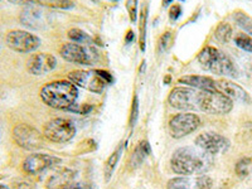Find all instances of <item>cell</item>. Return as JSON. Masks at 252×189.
<instances>
[{
    "label": "cell",
    "mask_w": 252,
    "mask_h": 189,
    "mask_svg": "<svg viewBox=\"0 0 252 189\" xmlns=\"http://www.w3.org/2000/svg\"><path fill=\"white\" fill-rule=\"evenodd\" d=\"M229 140L217 132H203L195 139V146L211 157L224 154L229 149Z\"/></svg>",
    "instance_id": "11"
},
{
    "label": "cell",
    "mask_w": 252,
    "mask_h": 189,
    "mask_svg": "<svg viewBox=\"0 0 252 189\" xmlns=\"http://www.w3.org/2000/svg\"><path fill=\"white\" fill-rule=\"evenodd\" d=\"M212 165V157L197 146H184L175 150L170 159L173 172L179 175L204 174Z\"/></svg>",
    "instance_id": "1"
},
{
    "label": "cell",
    "mask_w": 252,
    "mask_h": 189,
    "mask_svg": "<svg viewBox=\"0 0 252 189\" xmlns=\"http://www.w3.org/2000/svg\"><path fill=\"white\" fill-rule=\"evenodd\" d=\"M233 40H235V44L240 49L245 52H249V53H252V37L249 35L247 33H238L233 37Z\"/></svg>",
    "instance_id": "27"
},
{
    "label": "cell",
    "mask_w": 252,
    "mask_h": 189,
    "mask_svg": "<svg viewBox=\"0 0 252 189\" xmlns=\"http://www.w3.org/2000/svg\"><path fill=\"white\" fill-rule=\"evenodd\" d=\"M233 19L241 29H244L245 33L252 37V18L249 14L242 10H237L233 13Z\"/></svg>",
    "instance_id": "21"
},
{
    "label": "cell",
    "mask_w": 252,
    "mask_h": 189,
    "mask_svg": "<svg viewBox=\"0 0 252 189\" xmlns=\"http://www.w3.org/2000/svg\"><path fill=\"white\" fill-rule=\"evenodd\" d=\"M132 39H134V33L131 31H129L127 32V35H126V43H130Z\"/></svg>",
    "instance_id": "38"
},
{
    "label": "cell",
    "mask_w": 252,
    "mask_h": 189,
    "mask_svg": "<svg viewBox=\"0 0 252 189\" xmlns=\"http://www.w3.org/2000/svg\"><path fill=\"white\" fill-rule=\"evenodd\" d=\"M43 135L47 140L52 141V143H68L69 140L75 138L76 126L68 119H53L44 125Z\"/></svg>",
    "instance_id": "6"
},
{
    "label": "cell",
    "mask_w": 252,
    "mask_h": 189,
    "mask_svg": "<svg viewBox=\"0 0 252 189\" xmlns=\"http://www.w3.org/2000/svg\"><path fill=\"white\" fill-rule=\"evenodd\" d=\"M0 189H10L8 186H5V184H0Z\"/></svg>",
    "instance_id": "40"
},
{
    "label": "cell",
    "mask_w": 252,
    "mask_h": 189,
    "mask_svg": "<svg viewBox=\"0 0 252 189\" xmlns=\"http://www.w3.org/2000/svg\"><path fill=\"white\" fill-rule=\"evenodd\" d=\"M13 139L22 149L34 152L44 146V135L35 127L27 124H19L13 129Z\"/></svg>",
    "instance_id": "7"
},
{
    "label": "cell",
    "mask_w": 252,
    "mask_h": 189,
    "mask_svg": "<svg viewBox=\"0 0 252 189\" xmlns=\"http://www.w3.org/2000/svg\"><path fill=\"white\" fill-rule=\"evenodd\" d=\"M126 10L129 13L130 20L132 23L138 19V0H127L126 1Z\"/></svg>",
    "instance_id": "31"
},
{
    "label": "cell",
    "mask_w": 252,
    "mask_h": 189,
    "mask_svg": "<svg viewBox=\"0 0 252 189\" xmlns=\"http://www.w3.org/2000/svg\"><path fill=\"white\" fill-rule=\"evenodd\" d=\"M173 44V34L170 32H165L159 39V51L165 52L170 48Z\"/></svg>",
    "instance_id": "30"
},
{
    "label": "cell",
    "mask_w": 252,
    "mask_h": 189,
    "mask_svg": "<svg viewBox=\"0 0 252 189\" xmlns=\"http://www.w3.org/2000/svg\"><path fill=\"white\" fill-rule=\"evenodd\" d=\"M111 1H118V0H111Z\"/></svg>",
    "instance_id": "42"
},
{
    "label": "cell",
    "mask_w": 252,
    "mask_h": 189,
    "mask_svg": "<svg viewBox=\"0 0 252 189\" xmlns=\"http://www.w3.org/2000/svg\"><path fill=\"white\" fill-rule=\"evenodd\" d=\"M60 55L67 62L83 66H91L98 58L97 51L92 47V44H81L75 42L63 44L60 49Z\"/></svg>",
    "instance_id": "5"
},
{
    "label": "cell",
    "mask_w": 252,
    "mask_h": 189,
    "mask_svg": "<svg viewBox=\"0 0 252 189\" xmlns=\"http://www.w3.org/2000/svg\"><path fill=\"white\" fill-rule=\"evenodd\" d=\"M0 1H1V0H0Z\"/></svg>",
    "instance_id": "47"
},
{
    "label": "cell",
    "mask_w": 252,
    "mask_h": 189,
    "mask_svg": "<svg viewBox=\"0 0 252 189\" xmlns=\"http://www.w3.org/2000/svg\"><path fill=\"white\" fill-rule=\"evenodd\" d=\"M198 62L206 71L224 77H237L238 71L235 63L226 53L212 46H207L198 53Z\"/></svg>",
    "instance_id": "3"
},
{
    "label": "cell",
    "mask_w": 252,
    "mask_h": 189,
    "mask_svg": "<svg viewBox=\"0 0 252 189\" xmlns=\"http://www.w3.org/2000/svg\"><path fill=\"white\" fill-rule=\"evenodd\" d=\"M150 153H152V149H150V145L148 141H141V143H139V145L136 146V149L132 153L131 159H130V164H131L132 168L140 166L141 163L148 158V155H150Z\"/></svg>",
    "instance_id": "19"
},
{
    "label": "cell",
    "mask_w": 252,
    "mask_h": 189,
    "mask_svg": "<svg viewBox=\"0 0 252 189\" xmlns=\"http://www.w3.org/2000/svg\"><path fill=\"white\" fill-rule=\"evenodd\" d=\"M182 1H183V0H182Z\"/></svg>",
    "instance_id": "46"
},
{
    "label": "cell",
    "mask_w": 252,
    "mask_h": 189,
    "mask_svg": "<svg viewBox=\"0 0 252 189\" xmlns=\"http://www.w3.org/2000/svg\"><path fill=\"white\" fill-rule=\"evenodd\" d=\"M235 172L241 179H245V178L249 177L252 173V158H242L236 163Z\"/></svg>",
    "instance_id": "23"
},
{
    "label": "cell",
    "mask_w": 252,
    "mask_h": 189,
    "mask_svg": "<svg viewBox=\"0 0 252 189\" xmlns=\"http://www.w3.org/2000/svg\"><path fill=\"white\" fill-rule=\"evenodd\" d=\"M123 152H124V145L121 144L118 149L115 150V152L110 155V158L106 160V163H105V166H103V174H105V179H106V182H110V179H111L112 174H114L115 172V168H116L119 160H120L121 155H123Z\"/></svg>",
    "instance_id": "20"
},
{
    "label": "cell",
    "mask_w": 252,
    "mask_h": 189,
    "mask_svg": "<svg viewBox=\"0 0 252 189\" xmlns=\"http://www.w3.org/2000/svg\"><path fill=\"white\" fill-rule=\"evenodd\" d=\"M19 20L20 23L27 28L40 31V29L46 28L48 24V14L38 4H33V5L26 6L22 10Z\"/></svg>",
    "instance_id": "14"
},
{
    "label": "cell",
    "mask_w": 252,
    "mask_h": 189,
    "mask_svg": "<svg viewBox=\"0 0 252 189\" xmlns=\"http://www.w3.org/2000/svg\"><path fill=\"white\" fill-rule=\"evenodd\" d=\"M139 118V98L138 96H135L132 100V106H131V115H130V127H134L136 121Z\"/></svg>",
    "instance_id": "32"
},
{
    "label": "cell",
    "mask_w": 252,
    "mask_h": 189,
    "mask_svg": "<svg viewBox=\"0 0 252 189\" xmlns=\"http://www.w3.org/2000/svg\"><path fill=\"white\" fill-rule=\"evenodd\" d=\"M96 72H97L98 75L101 76V77L103 78V80L106 81L107 83H111L112 81H114V78H112V76L110 75L109 72L107 71H103V69H96Z\"/></svg>",
    "instance_id": "37"
},
{
    "label": "cell",
    "mask_w": 252,
    "mask_h": 189,
    "mask_svg": "<svg viewBox=\"0 0 252 189\" xmlns=\"http://www.w3.org/2000/svg\"><path fill=\"white\" fill-rule=\"evenodd\" d=\"M182 14V6L179 5V4H174V5H172V8H170L169 10V17L172 20H177L178 18L181 17Z\"/></svg>",
    "instance_id": "33"
},
{
    "label": "cell",
    "mask_w": 252,
    "mask_h": 189,
    "mask_svg": "<svg viewBox=\"0 0 252 189\" xmlns=\"http://www.w3.org/2000/svg\"><path fill=\"white\" fill-rule=\"evenodd\" d=\"M233 31L228 23H220L215 31V38L220 43H228L232 39Z\"/></svg>",
    "instance_id": "22"
},
{
    "label": "cell",
    "mask_w": 252,
    "mask_h": 189,
    "mask_svg": "<svg viewBox=\"0 0 252 189\" xmlns=\"http://www.w3.org/2000/svg\"><path fill=\"white\" fill-rule=\"evenodd\" d=\"M0 48H1V44H0Z\"/></svg>",
    "instance_id": "43"
},
{
    "label": "cell",
    "mask_w": 252,
    "mask_h": 189,
    "mask_svg": "<svg viewBox=\"0 0 252 189\" xmlns=\"http://www.w3.org/2000/svg\"><path fill=\"white\" fill-rule=\"evenodd\" d=\"M182 85L198 90V91H217L216 81L208 76H198V75H187L178 80Z\"/></svg>",
    "instance_id": "17"
},
{
    "label": "cell",
    "mask_w": 252,
    "mask_h": 189,
    "mask_svg": "<svg viewBox=\"0 0 252 189\" xmlns=\"http://www.w3.org/2000/svg\"><path fill=\"white\" fill-rule=\"evenodd\" d=\"M57 67V58L51 53H35L27 61V69L31 75L43 76Z\"/></svg>",
    "instance_id": "15"
},
{
    "label": "cell",
    "mask_w": 252,
    "mask_h": 189,
    "mask_svg": "<svg viewBox=\"0 0 252 189\" xmlns=\"http://www.w3.org/2000/svg\"><path fill=\"white\" fill-rule=\"evenodd\" d=\"M198 90L192 87H175L168 97V102L172 107L181 111H194L197 110Z\"/></svg>",
    "instance_id": "12"
},
{
    "label": "cell",
    "mask_w": 252,
    "mask_h": 189,
    "mask_svg": "<svg viewBox=\"0 0 252 189\" xmlns=\"http://www.w3.org/2000/svg\"><path fill=\"white\" fill-rule=\"evenodd\" d=\"M146 17H148V8L141 10V17H140V39H139V43H140V49L144 51L145 49V33H146Z\"/></svg>",
    "instance_id": "28"
},
{
    "label": "cell",
    "mask_w": 252,
    "mask_h": 189,
    "mask_svg": "<svg viewBox=\"0 0 252 189\" xmlns=\"http://www.w3.org/2000/svg\"><path fill=\"white\" fill-rule=\"evenodd\" d=\"M63 189H92L90 184L86 183H78V182H72L68 186H66Z\"/></svg>",
    "instance_id": "34"
},
{
    "label": "cell",
    "mask_w": 252,
    "mask_h": 189,
    "mask_svg": "<svg viewBox=\"0 0 252 189\" xmlns=\"http://www.w3.org/2000/svg\"><path fill=\"white\" fill-rule=\"evenodd\" d=\"M1 178H4V175H0V179H1Z\"/></svg>",
    "instance_id": "41"
},
{
    "label": "cell",
    "mask_w": 252,
    "mask_h": 189,
    "mask_svg": "<svg viewBox=\"0 0 252 189\" xmlns=\"http://www.w3.org/2000/svg\"><path fill=\"white\" fill-rule=\"evenodd\" d=\"M68 80L75 83L76 86L82 87L94 94H101L107 86L106 81L98 75L96 69L94 71H83V69L72 71L68 73Z\"/></svg>",
    "instance_id": "10"
},
{
    "label": "cell",
    "mask_w": 252,
    "mask_h": 189,
    "mask_svg": "<svg viewBox=\"0 0 252 189\" xmlns=\"http://www.w3.org/2000/svg\"><path fill=\"white\" fill-rule=\"evenodd\" d=\"M9 3L15 4V5H33V4H38V0H8Z\"/></svg>",
    "instance_id": "36"
},
{
    "label": "cell",
    "mask_w": 252,
    "mask_h": 189,
    "mask_svg": "<svg viewBox=\"0 0 252 189\" xmlns=\"http://www.w3.org/2000/svg\"><path fill=\"white\" fill-rule=\"evenodd\" d=\"M168 189H194L195 182L188 177L173 178L166 184Z\"/></svg>",
    "instance_id": "24"
},
{
    "label": "cell",
    "mask_w": 252,
    "mask_h": 189,
    "mask_svg": "<svg viewBox=\"0 0 252 189\" xmlns=\"http://www.w3.org/2000/svg\"><path fill=\"white\" fill-rule=\"evenodd\" d=\"M14 189H37L35 186L31 182L27 181H19L17 183H14Z\"/></svg>",
    "instance_id": "35"
},
{
    "label": "cell",
    "mask_w": 252,
    "mask_h": 189,
    "mask_svg": "<svg viewBox=\"0 0 252 189\" xmlns=\"http://www.w3.org/2000/svg\"><path fill=\"white\" fill-rule=\"evenodd\" d=\"M250 189H252V188H250Z\"/></svg>",
    "instance_id": "44"
},
{
    "label": "cell",
    "mask_w": 252,
    "mask_h": 189,
    "mask_svg": "<svg viewBox=\"0 0 252 189\" xmlns=\"http://www.w3.org/2000/svg\"><path fill=\"white\" fill-rule=\"evenodd\" d=\"M69 39L75 43H81V44H92L94 43V39L87 34L86 32L82 31V29L73 28L69 29L68 33H67Z\"/></svg>",
    "instance_id": "25"
},
{
    "label": "cell",
    "mask_w": 252,
    "mask_h": 189,
    "mask_svg": "<svg viewBox=\"0 0 252 189\" xmlns=\"http://www.w3.org/2000/svg\"><path fill=\"white\" fill-rule=\"evenodd\" d=\"M60 158L51 154H42V153H35L26 158L23 161L24 173L29 175H39L46 170L55 168L56 165L61 164Z\"/></svg>",
    "instance_id": "13"
},
{
    "label": "cell",
    "mask_w": 252,
    "mask_h": 189,
    "mask_svg": "<svg viewBox=\"0 0 252 189\" xmlns=\"http://www.w3.org/2000/svg\"><path fill=\"white\" fill-rule=\"evenodd\" d=\"M38 5L48 6L55 9H72L75 6V3L72 0H38Z\"/></svg>",
    "instance_id": "26"
},
{
    "label": "cell",
    "mask_w": 252,
    "mask_h": 189,
    "mask_svg": "<svg viewBox=\"0 0 252 189\" xmlns=\"http://www.w3.org/2000/svg\"><path fill=\"white\" fill-rule=\"evenodd\" d=\"M216 86H217V91L226 94L227 97L231 98L233 102L237 101L241 103H249L251 101L249 92L244 87H241L240 85L227 80V78H220V80L216 81Z\"/></svg>",
    "instance_id": "16"
},
{
    "label": "cell",
    "mask_w": 252,
    "mask_h": 189,
    "mask_svg": "<svg viewBox=\"0 0 252 189\" xmlns=\"http://www.w3.org/2000/svg\"><path fill=\"white\" fill-rule=\"evenodd\" d=\"M73 179H75V173L72 172V170L64 169L62 172H58L53 177H51L47 186H48L49 189H63L66 186H68L69 183H72Z\"/></svg>",
    "instance_id": "18"
},
{
    "label": "cell",
    "mask_w": 252,
    "mask_h": 189,
    "mask_svg": "<svg viewBox=\"0 0 252 189\" xmlns=\"http://www.w3.org/2000/svg\"><path fill=\"white\" fill-rule=\"evenodd\" d=\"M233 109V101L220 91H198L197 110L211 115H226Z\"/></svg>",
    "instance_id": "4"
},
{
    "label": "cell",
    "mask_w": 252,
    "mask_h": 189,
    "mask_svg": "<svg viewBox=\"0 0 252 189\" xmlns=\"http://www.w3.org/2000/svg\"><path fill=\"white\" fill-rule=\"evenodd\" d=\"M39 94L47 106L56 110H69L76 105L80 92L75 83L69 80H60L44 85Z\"/></svg>",
    "instance_id": "2"
},
{
    "label": "cell",
    "mask_w": 252,
    "mask_h": 189,
    "mask_svg": "<svg viewBox=\"0 0 252 189\" xmlns=\"http://www.w3.org/2000/svg\"><path fill=\"white\" fill-rule=\"evenodd\" d=\"M251 71H252V68H251Z\"/></svg>",
    "instance_id": "45"
},
{
    "label": "cell",
    "mask_w": 252,
    "mask_h": 189,
    "mask_svg": "<svg viewBox=\"0 0 252 189\" xmlns=\"http://www.w3.org/2000/svg\"><path fill=\"white\" fill-rule=\"evenodd\" d=\"M5 43L12 51L18 52V53H32L39 48L42 42L39 37L31 32L15 29V31L8 32Z\"/></svg>",
    "instance_id": "8"
},
{
    "label": "cell",
    "mask_w": 252,
    "mask_h": 189,
    "mask_svg": "<svg viewBox=\"0 0 252 189\" xmlns=\"http://www.w3.org/2000/svg\"><path fill=\"white\" fill-rule=\"evenodd\" d=\"M195 187L198 189H212L213 179L209 175L202 174L201 177H198L195 179Z\"/></svg>",
    "instance_id": "29"
},
{
    "label": "cell",
    "mask_w": 252,
    "mask_h": 189,
    "mask_svg": "<svg viewBox=\"0 0 252 189\" xmlns=\"http://www.w3.org/2000/svg\"><path fill=\"white\" fill-rule=\"evenodd\" d=\"M201 125L199 116L193 112H182L169 121V131L174 139H182L194 132Z\"/></svg>",
    "instance_id": "9"
},
{
    "label": "cell",
    "mask_w": 252,
    "mask_h": 189,
    "mask_svg": "<svg viewBox=\"0 0 252 189\" xmlns=\"http://www.w3.org/2000/svg\"><path fill=\"white\" fill-rule=\"evenodd\" d=\"M173 0H163V5L166 6V5H169V4H172Z\"/></svg>",
    "instance_id": "39"
}]
</instances>
